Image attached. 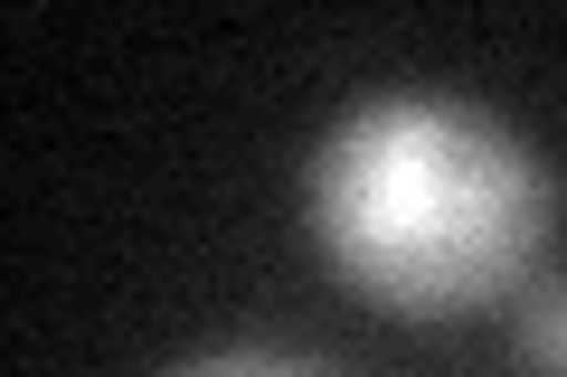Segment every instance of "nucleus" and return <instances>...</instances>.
I'll return each instance as SVG.
<instances>
[{
	"mask_svg": "<svg viewBox=\"0 0 567 377\" xmlns=\"http://www.w3.org/2000/svg\"><path fill=\"white\" fill-rule=\"evenodd\" d=\"M181 377H331V368L303 349H218V358H189Z\"/></svg>",
	"mask_w": 567,
	"mask_h": 377,
	"instance_id": "7ed1b4c3",
	"label": "nucleus"
},
{
	"mask_svg": "<svg viewBox=\"0 0 567 377\" xmlns=\"http://www.w3.org/2000/svg\"><path fill=\"white\" fill-rule=\"evenodd\" d=\"M511 339H520V358L539 377H567V283H539L520 302V321H511Z\"/></svg>",
	"mask_w": 567,
	"mask_h": 377,
	"instance_id": "f03ea898",
	"label": "nucleus"
},
{
	"mask_svg": "<svg viewBox=\"0 0 567 377\" xmlns=\"http://www.w3.org/2000/svg\"><path fill=\"white\" fill-rule=\"evenodd\" d=\"M558 218L539 151L483 104L379 95L312 160V237L331 274L398 321H464L529 283Z\"/></svg>",
	"mask_w": 567,
	"mask_h": 377,
	"instance_id": "f257e3e1",
	"label": "nucleus"
}]
</instances>
